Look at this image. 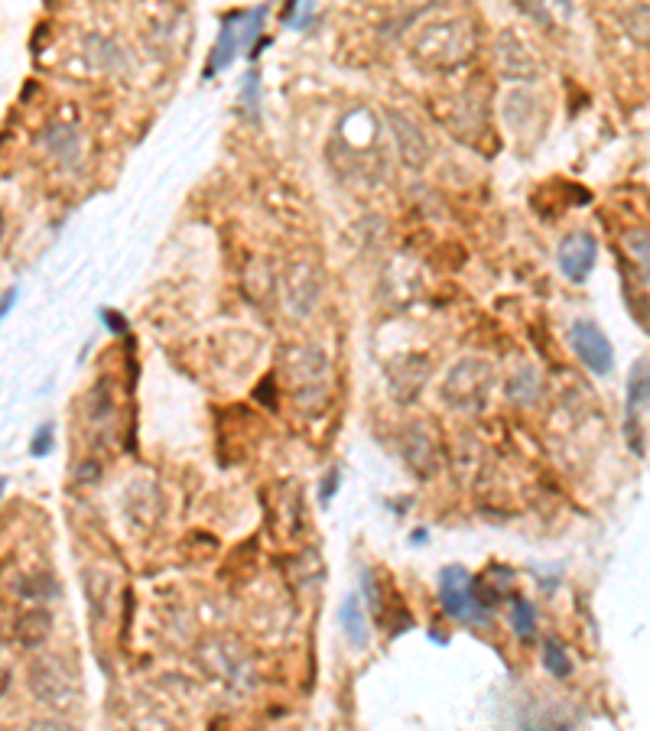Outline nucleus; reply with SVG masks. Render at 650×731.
<instances>
[{"instance_id":"obj_2","label":"nucleus","mask_w":650,"mask_h":731,"mask_svg":"<svg viewBox=\"0 0 650 731\" xmlns=\"http://www.w3.org/2000/svg\"><path fill=\"white\" fill-rule=\"evenodd\" d=\"M26 683H30V693H33V699L39 702V706L52 709V712L69 709L72 702H75V696H78L75 676L65 670V663L56 660V657H39V660H33Z\"/></svg>"},{"instance_id":"obj_8","label":"nucleus","mask_w":650,"mask_h":731,"mask_svg":"<svg viewBox=\"0 0 650 731\" xmlns=\"http://www.w3.org/2000/svg\"><path fill=\"white\" fill-rule=\"evenodd\" d=\"M387 377H390V390H394V397L400 403H413L416 397H420V390L429 377V358L426 355L400 358L397 364H390L387 368Z\"/></svg>"},{"instance_id":"obj_20","label":"nucleus","mask_w":650,"mask_h":731,"mask_svg":"<svg viewBox=\"0 0 650 731\" xmlns=\"http://www.w3.org/2000/svg\"><path fill=\"white\" fill-rule=\"evenodd\" d=\"M17 589H20L23 598H56L59 595V582L52 579L49 572H33V576L23 579Z\"/></svg>"},{"instance_id":"obj_27","label":"nucleus","mask_w":650,"mask_h":731,"mask_svg":"<svg viewBox=\"0 0 650 731\" xmlns=\"http://www.w3.org/2000/svg\"><path fill=\"white\" fill-rule=\"evenodd\" d=\"M426 540H429V530H426V527H420V530H413V533H410V543H413V546H420V543H426Z\"/></svg>"},{"instance_id":"obj_14","label":"nucleus","mask_w":650,"mask_h":731,"mask_svg":"<svg viewBox=\"0 0 650 731\" xmlns=\"http://www.w3.org/2000/svg\"><path fill=\"white\" fill-rule=\"evenodd\" d=\"M238 13H228L225 23H221V33H218V43H215V52H212V59H208V69L205 75L212 78L215 72H225L228 65L234 62V56L241 52V43H238Z\"/></svg>"},{"instance_id":"obj_19","label":"nucleus","mask_w":650,"mask_h":731,"mask_svg":"<svg viewBox=\"0 0 650 731\" xmlns=\"http://www.w3.org/2000/svg\"><path fill=\"white\" fill-rule=\"evenodd\" d=\"M241 26H238V43H241V49H247L251 52V46L260 39V33H264V20H267V10L264 7H254L251 13H241ZM244 52V56H247Z\"/></svg>"},{"instance_id":"obj_10","label":"nucleus","mask_w":650,"mask_h":731,"mask_svg":"<svg viewBox=\"0 0 650 731\" xmlns=\"http://www.w3.org/2000/svg\"><path fill=\"white\" fill-rule=\"evenodd\" d=\"M501 69L511 82H530L537 75V62L527 52V46H520L517 36H501Z\"/></svg>"},{"instance_id":"obj_11","label":"nucleus","mask_w":650,"mask_h":731,"mask_svg":"<svg viewBox=\"0 0 650 731\" xmlns=\"http://www.w3.org/2000/svg\"><path fill=\"white\" fill-rule=\"evenodd\" d=\"M49 634H52V615L46 608L23 611V615L17 618V624H13V637H17V644L26 650L43 647Z\"/></svg>"},{"instance_id":"obj_3","label":"nucleus","mask_w":650,"mask_h":731,"mask_svg":"<svg viewBox=\"0 0 650 731\" xmlns=\"http://www.w3.org/2000/svg\"><path fill=\"white\" fill-rule=\"evenodd\" d=\"M491 384H494V368L488 361H462L449 371L442 397L455 410H478L485 407Z\"/></svg>"},{"instance_id":"obj_22","label":"nucleus","mask_w":650,"mask_h":731,"mask_svg":"<svg viewBox=\"0 0 650 731\" xmlns=\"http://www.w3.org/2000/svg\"><path fill=\"white\" fill-rule=\"evenodd\" d=\"M624 247L634 257V264H641V273H647V260H650V241L647 231H628L624 234Z\"/></svg>"},{"instance_id":"obj_4","label":"nucleus","mask_w":650,"mask_h":731,"mask_svg":"<svg viewBox=\"0 0 650 731\" xmlns=\"http://www.w3.org/2000/svg\"><path fill=\"white\" fill-rule=\"evenodd\" d=\"M569 345L576 351V358L589 368L592 374H611L615 368V348H611L608 335L589 319H576L569 325Z\"/></svg>"},{"instance_id":"obj_15","label":"nucleus","mask_w":650,"mask_h":731,"mask_svg":"<svg viewBox=\"0 0 650 731\" xmlns=\"http://www.w3.org/2000/svg\"><path fill=\"white\" fill-rule=\"evenodd\" d=\"M338 621H342V631L351 641L355 650H364L371 641V631H368V621H364V605H361V595H348L342 608H338Z\"/></svg>"},{"instance_id":"obj_12","label":"nucleus","mask_w":650,"mask_h":731,"mask_svg":"<svg viewBox=\"0 0 650 731\" xmlns=\"http://www.w3.org/2000/svg\"><path fill=\"white\" fill-rule=\"evenodd\" d=\"M46 150L56 156L62 166H78V156H82V137L72 124H52L43 134Z\"/></svg>"},{"instance_id":"obj_23","label":"nucleus","mask_w":650,"mask_h":731,"mask_svg":"<svg viewBox=\"0 0 650 731\" xmlns=\"http://www.w3.org/2000/svg\"><path fill=\"white\" fill-rule=\"evenodd\" d=\"M241 101H244V108L251 111V117H257V108H260V75H257V72H247V75H244Z\"/></svg>"},{"instance_id":"obj_9","label":"nucleus","mask_w":650,"mask_h":731,"mask_svg":"<svg viewBox=\"0 0 650 731\" xmlns=\"http://www.w3.org/2000/svg\"><path fill=\"white\" fill-rule=\"evenodd\" d=\"M387 121H390V130H394V137H397V147L403 153V163L413 166V169H420L429 160V140H426V134L410 121L407 114H400V111H387Z\"/></svg>"},{"instance_id":"obj_28","label":"nucleus","mask_w":650,"mask_h":731,"mask_svg":"<svg viewBox=\"0 0 650 731\" xmlns=\"http://www.w3.org/2000/svg\"><path fill=\"white\" fill-rule=\"evenodd\" d=\"M7 491V478H0V494H4Z\"/></svg>"},{"instance_id":"obj_5","label":"nucleus","mask_w":650,"mask_h":731,"mask_svg":"<svg viewBox=\"0 0 650 731\" xmlns=\"http://www.w3.org/2000/svg\"><path fill=\"white\" fill-rule=\"evenodd\" d=\"M556 260H559V270H563V277L569 283H585L592 277L595 270V260H598V241L592 238L589 231H572L566 234L563 241H559V251H556Z\"/></svg>"},{"instance_id":"obj_1","label":"nucleus","mask_w":650,"mask_h":731,"mask_svg":"<svg viewBox=\"0 0 650 731\" xmlns=\"http://www.w3.org/2000/svg\"><path fill=\"white\" fill-rule=\"evenodd\" d=\"M439 602L446 615L462 624H488L491 611L475 592V579L462 566H449L439 572Z\"/></svg>"},{"instance_id":"obj_29","label":"nucleus","mask_w":650,"mask_h":731,"mask_svg":"<svg viewBox=\"0 0 650 731\" xmlns=\"http://www.w3.org/2000/svg\"><path fill=\"white\" fill-rule=\"evenodd\" d=\"M0 238H4V218H0Z\"/></svg>"},{"instance_id":"obj_25","label":"nucleus","mask_w":650,"mask_h":731,"mask_svg":"<svg viewBox=\"0 0 650 731\" xmlns=\"http://www.w3.org/2000/svg\"><path fill=\"white\" fill-rule=\"evenodd\" d=\"M338 485H342V468H329V475H325L322 485H319V501L322 504H332Z\"/></svg>"},{"instance_id":"obj_17","label":"nucleus","mask_w":650,"mask_h":731,"mask_svg":"<svg viewBox=\"0 0 650 731\" xmlns=\"http://www.w3.org/2000/svg\"><path fill=\"white\" fill-rule=\"evenodd\" d=\"M511 628L520 641H533V634H537V611L520 595L511 598Z\"/></svg>"},{"instance_id":"obj_24","label":"nucleus","mask_w":650,"mask_h":731,"mask_svg":"<svg viewBox=\"0 0 650 731\" xmlns=\"http://www.w3.org/2000/svg\"><path fill=\"white\" fill-rule=\"evenodd\" d=\"M52 442H56V426H52V423H43V426L36 429L30 452L36 455V459H43V455H49V452H52Z\"/></svg>"},{"instance_id":"obj_7","label":"nucleus","mask_w":650,"mask_h":731,"mask_svg":"<svg viewBox=\"0 0 650 731\" xmlns=\"http://www.w3.org/2000/svg\"><path fill=\"white\" fill-rule=\"evenodd\" d=\"M283 293H286V303L296 312V316H309L312 306L319 303L322 296V277L316 267L309 264H293L286 270V280H283Z\"/></svg>"},{"instance_id":"obj_21","label":"nucleus","mask_w":650,"mask_h":731,"mask_svg":"<svg viewBox=\"0 0 650 731\" xmlns=\"http://www.w3.org/2000/svg\"><path fill=\"white\" fill-rule=\"evenodd\" d=\"M283 20H290L293 30H309L316 23V0H290L283 10Z\"/></svg>"},{"instance_id":"obj_26","label":"nucleus","mask_w":650,"mask_h":731,"mask_svg":"<svg viewBox=\"0 0 650 731\" xmlns=\"http://www.w3.org/2000/svg\"><path fill=\"white\" fill-rule=\"evenodd\" d=\"M17 296H20L17 290H7L4 296H0V322L7 319V312L13 309V303H17Z\"/></svg>"},{"instance_id":"obj_13","label":"nucleus","mask_w":650,"mask_h":731,"mask_svg":"<svg viewBox=\"0 0 650 731\" xmlns=\"http://www.w3.org/2000/svg\"><path fill=\"white\" fill-rule=\"evenodd\" d=\"M647 400H650V374H647V358H641L628 377V433L637 426V420L644 423Z\"/></svg>"},{"instance_id":"obj_18","label":"nucleus","mask_w":650,"mask_h":731,"mask_svg":"<svg viewBox=\"0 0 650 731\" xmlns=\"http://www.w3.org/2000/svg\"><path fill=\"white\" fill-rule=\"evenodd\" d=\"M543 667L550 670V676H556V680H566V676L572 673V660L556 637H546L543 641Z\"/></svg>"},{"instance_id":"obj_16","label":"nucleus","mask_w":650,"mask_h":731,"mask_svg":"<svg viewBox=\"0 0 650 731\" xmlns=\"http://www.w3.org/2000/svg\"><path fill=\"white\" fill-rule=\"evenodd\" d=\"M514 7L520 13H527L530 20H537L546 30H553V26H563L572 13V4L569 0H514Z\"/></svg>"},{"instance_id":"obj_6","label":"nucleus","mask_w":650,"mask_h":731,"mask_svg":"<svg viewBox=\"0 0 650 731\" xmlns=\"http://www.w3.org/2000/svg\"><path fill=\"white\" fill-rule=\"evenodd\" d=\"M400 455H403V462L413 468V475H420V478H433L442 468L439 442L426 426H410L407 433H403Z\"/></svg>"}]
</instances>
